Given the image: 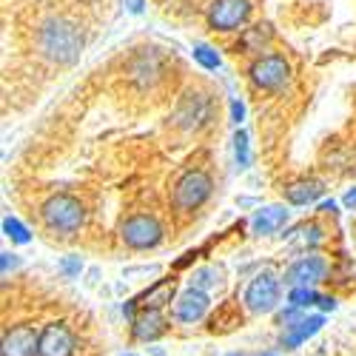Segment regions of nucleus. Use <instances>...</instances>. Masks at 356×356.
I'll use <instances>...</instances> for the list:
<instances>
[{
	"instance_id": "obj_1",
	"label": "nucleus",
	"mask_w": 356,
	"mask_h": 356,
	"mask_svg": "<svg viewBox=\"0 0 356 356\" xmlns=\"http://www.w3.org/2000/svg\"><path fill=\"white\" fill-rule=\"evenodd\" d=\"M83 46L86 40H83L80 26L69 17H49L38 29V49L49 63L72 66L80 57Z\"/></svg>"
},
{
	"instance_id": "obj_2",
	"label": "nucleus",
	"mask_w": 356,
	"mask_h": 356,
	"mask_svg": "<svg viewBox=\"0 0 356 356\" xmlns=\"http://www.w3.org/2000/svg\"><path fill=\"white\" fill-rule=\"evenodd\" d=\"M40 220L51 234L69 236L86 225V205L72 194H54L43 202Z\"/></svg>"
},
{
	"instance_id": "obj_3",
	"label": "nucleus",
	"mask_w": 356,
	"mask_h": 356,
	"mask_svg": "<svg viewBox=\"0 0 356 356\" xmlns=\"http://www.w3.org/2000/svg\"><path fill=\"white\" fill-rule=\"evenodd\" d=\"M280 293H282V280L271 268H265L248 282L243 300L251 314H271L280 305Z\"/></svg>"
},
{
	"instance_id": "obj_4",
	"label": "nucleus",
	"mask_w": 356,
	"mask_h": 356,
	"mask_svg": "<svg viewBox=\"0 0 356 356\" xmlns=\"http://www.w3.org/2000/svg\"><path fill=\"white\" fill-rule=\"evenodd\" d=\"M211 188H214V183L205 171H186L174 186V209L180 214L197 211L200 205L211 197Z\"/></svg>"
},
{
	"instance_id": "obj_5",
	"label": "nucleus",
	"mask_w": 356,
	"mask_h": 356,
	"mask_svg": "<svg viewBox=\"0 0 356 356\" xmlns=\"http://www.w3.org/2000/svg\"><path fill=\"white\" fill-rule=\"evenodd\" d=\"M248 77L262 92H282L291 83V63L282 54H262L251 63Z\"/></svg>"
},
{
	"instance_id": "obj_6",
	"label": "nucleus",
	"mask_w": 356,
	"mask_h": 356,
	"mask_svg": "<svg viewBox=\"0 0 356 356\" xmlns=\"http://www.w3.org/2000/svg\"><path fill=\"white\" fill-rule=\"evenodd\" d=\"M251 0H211L205 20L214 32H240L251 17Z\"/></svg>"
},
{
	"instance_id": "obj_7",
	"label": "nucleus",
	"mask_w": 356,
	"mask_h": 356,
	"mask_svg": "<svg viewBox=\"0 0 356 356\" xmlns=\"http://www.w3.org/2000/svg\"><path fill=\"white\" fill-rule=\"evenodd\" d=\"M123 243L134 251H148V248H157L163 243V225L157 217L152 214H134L123 222L120 228Z\"/></svg>"
},
{
	"instance_id": "obj_8",
	"label": "nucleus",
	"mask_w": 356,
	"mask_h": 356,
	"mask_svg": "<svg viewBox=\"0 0 356 356\" xmlns=\"http://www.w3.org/2000/svg\"><path fill=\"white\" fill-rule=\"evenodd\" d=\"M211 120V100L202 92H188L180 97L174 108V123L183 131H200L205 123Z\"/></svg>"
},
{
	"instance_id": "obj_9",
	"label": "nucleus",
	"mask_w": 356,
	"mask_h": 356,
	"mask_svg": "<svg viewBox=\"0 0 356 356\" xmlns=\"http://www.w3.org/2000/svg\"><path fill=\"white\" fill-rule=\"evenodd\" d=\"M325 277H328V262H325L319 254H308V257H300L291 268L285 271V285L288 288H314L319 285Z\"/></svg>"
},
{
	"instance_id": "obj_10",
	"label": "nucleus",
	"mask_w": 356,
	"mask_h": 356,
	"mask_svg": "<svg viewBox=\"0 0 356 356\" xmlns=\"http://www.w3.org/2000/svg\"><path fill=\"white\" fill-rule=\"evenodd\" d=\"M38 348H40V331L32 322H20L3 331L0 356H38Z\"/></svg>"
},
{
	"instance_id": "obj_11",
	"label": "nucleus",
	"mask_w": 356,
	"mask_h": 356,
	"mask_svg": "<svg viewBox=\"0 0 356 356\" xmlns=\"http://www.w3.org/2000/svg\"><path fill=\"white\" fill-rule=\"evenodd\" d=\"M38 356H74V334L66 322H49L40 331Z\"/></svg>"
},
{
	"instance_id": "obj_12",
	"label": "nucleus",
	"mask_w": 356,
	"mask_h": 356,
	"mask_svg": "<svg viewBox=\"0 0 356 356\" xmlns=\"http://www.w3.org/2000/svg\"><path fill=\"white\" fill-rule=\"evenodd\" d=\"M209 308H211L209 293L188 285V288L174 300V319H177V322H186V325H194V322H200L205 314H209Z\"/></svg>"
},
{
	"instance_id": "obj_13",
	"label": "nucleus",
	"mask_w": 356,
	"mask_h": 356,
	"mask_svg": "<svg viewBox=\"0 0 356 356\" xmlns=\"http://www.w3.org/2000/svg\"><path fill=\"white\" fill-rule=\"evenodd\" d=\"M165 331H168V319L160 308H145L143 314L134 316V325H131V334L137 342H154Z\"/></svg>"
},
{
	"instance_id": "obj_14",
	"label": "nucleus",
	"mask_w": 356,
	"mask_h": 356,
	"mask_svg": "<svg viewBox=\"0 0 356 356\" xmlns=\"http://www.w3.org/2000/svg\"><path fill=\"white\" fill-rule=\"evenodd\" d=\"M325 325V316L322 314H305L302 319H296L293 325H288V328L282 331V337H280V345L285 348V350H293V348H300L305 339H311L314 334H319V328Z\"/></svg>"
},
{
	"instance_id": "obj_15",
	"label": "nucleus",
	"mask_w": 356,
	"mask_h": 356,
	"mask_svg": "<svg viewBox=\"0 0 356 356\" xmlns=\"http://www.w3.org/2000/svg\"><path fill=\"white\" fill-rule=\"evenodd\" d=\"M288 222V211L282 209V205H265V209H259L251 220V231L265 236V234H277L280 228H285Z\"/></svg>"
},
{
	"instance_id": "obj_16",
	"label": "nucleus",
	"mask_w": 356,
	"mask_h": 356,
	"mask_svg": "<svg viewBox=\"0 0 356 356\" xmlns=\"http://www.w3.org/2000/svg\"><path fill=\"white\" fill-rule=\"evenodd\" d=\"M322 183L319 180H293L285 186V200L291 205H311L322 197Z\"/></svg>"
},
{
	"instance_id": "obj_17",
	"label": "nucleus",
	"mask_w": 356,
	"mask_h": 356,
	"mask_svg": "<svg viewBox=\"0 0 356 356\" xmlns=\"http://www.w3.org/2000/svg\"><path fill=\"white\" fill-rule=\"evenodd\" d=\"M274 38V32H271V26L268 23H259V26H251V29H245L243 32V38H240V46L236 49H243V51H262L265 46H268V40Z\"/></svg>"
},
{
	"instance_id": "obj_18",
	"label": "nucleus",
	"mask_w": 356,
	"mask_h": 356,
	"mask_svg": "<svg viewBox=\"0 0 356 356\" xmlns=\"http://www.w3.org/2000/svg\"><path fill=\"white\" fill-rule=\"evenodd\" d=\"M174 288H177V282L174 280H163V282H157L152 291H148L145 296H143V311L145 308H160L163 311V305L165 302H171V296H174Z\"/></svg>"
},
{
	"instance_id": "obj_19",
	"label": "nucleus",
	"mask_w": 356,
	"mask_h": 356,
	"mask_svg": "<svg viewBox=\"0 0 356 356\" xmlns=\"http://www.w3.org/2000/svg\"><path fill=\"white\" fill-rule=\"evenodd\" d=\"M222 285V274L220 268H214V265H205V268H197L194 277H191V288H200V291H214Z\"/></svg>"
},
{
	"instance_id": "obj_20",
	"label": "nucleus",
	"mask_w": 356,
	"mask_h": 356,
	"mask_svg": "<svg viewBox=\"0 0 356 356\" xmlns=\"http://www.w3.org/2000/svg\"><path fill=\"white\" fill-rule=\"evenodd\" d=\"M152 63H157V57L154 54H140L137 57V60L131 63V77L134 80H148V83H152L154 77H157V72H160V66H152Z\"/></svg>"
},
{
	"instance_id": "obj_21",
	"label": "nucleus",
	"mask_w": 356,
	"mask_h": 356,
	"mask_svg": "<svg viewBox=\"0 0 356 356\" xmlns=\"http://www.w3.org/2000/svg\"><path fill=\"white\" fill-rule=\"evenodd\" d=\"M319 300L322 296L314 288H291V293H288V305L300 308V311H308V308L319 305Z\"/></svg>"
},
{
	"instance_id": "obj_22",
	"label": "nucleus",
	"mask_w": 356,
	"mask_h": 356,
	"mask_svg": "<svg viewBox=\"0 0 356 356\" xmlns=\"http://www.w3.org/2000/svg\"><path fill=\"white\" fill-rule=\"evenodd\" d=\"M194 60H197L202 69H209V72H217V69L222 66L220 51L211 49L209 43H197V46H194Z\"/></svg>"
},
{
	"instance_id": "obj_23",
	"label": "nucleus",
	"mask_w": 356,
	"mask_h": 356,
	"mask_svg": "<svg viewBox=\"0 0 356 356\" xmlns=\"http://www.w3.org/2000/svg\"><path fill=\"white\" fill-rule=\"evenodd\" d=\"M234 157L240 168L251 165V145H248V134L243 129H236V134H234Z\"/></svg>"
},
{
	"instance_id": "obj_24",
	"label": "nucleus",
	"mask_w": 356,
	"mask_h": 356,
	"mask_svg": "<svg viewBox=\"0 0 356 356\" xmlns=\"http://www.w3.org/2000/svg\"><path fill=\"white\" fill-rule=\"evenodd\" d=\"M3 231H6L9 240L17 243V245H26L29 240H32V236H29V228H26L17 217H6V220H3Z\"/></svg>"
},
{
	"instance_id": "obj_25",
	"label": "nucleus",
	"mask_w": 356,
	"mask_h": 356,
	"mask_svg": "<svg viewBox=\"0 0 356 356\" xmlns=\"http://www.w3.org/2000/svg\"><path fill=\"white\" fill-rule=\"evenodd\" d=\"M60 271H63V277H69V280H72V277H77V274L83 271V259H80V257H74V254H72V257H66V259L60 262Z\"/></svg>"
},
{
	"instance_id": "obj_26",
	"label": "nucleus",
	"mask_w": 356,
	"mask_h": 356,
	"mask_svg": "<svg viewBox=\"0 0 356 356\" xmlns=\"http://www.w3.org/2000/svg\"><path fill=\"white\" fill-rule=\"evenodd\" d=\"M300 234H302L305 245H316L322 240V228L319 225H305V228H300Z\"/></svg>"
},
{
	"instance_id": "obj_27",
	"label": "nucleus",
	"mask_w": 356,
	"mask_h": 356,
	"mask_svg": "<svg viewBox=\"0 0 356 356\" xmlns=\"http://www.w3.org/2000/svg\"><path fill=\"white\" fill-rule=\"evenodd\" d=\"M243 117H245V106H243L240 100H231V120L240 126V123H243Z\"/></svg>"
},
{
	"instance_id": "obj_28",
	"label": "nucleus",
	"mask_w": 356,
	"mask_h": 356,
	"mask_svg": "<svg viewBox=\"0 0 356 356\" xmlns=\"http://www.w3.org/2000/svg\"><path fill=\"white\" fill-rule=\"evenodd\" d=\"M9 268H17V257L15 254H3V274H9Z\"/></svg>"
},
{
	"instance_id": "obj_29",
	"label": "nucleus",
	"mask_w": 356,
	"mask_h": 356,
	"mask_svg": "<svg viewBox=\"0 0 356 356\" xmlns=\"http://www.w3.org/2000/svg\"><path fill=\"white\" fill-rule=\"evenodd\" d=\"M319 308H322V311H334V308H337V300H334V296H322Z\"/></svg>"
},
{
	"instance_id": "obj_30",
	"label": "nucleus",
	"mask_w": 356,
	"mask_h": 356,
	"mask_svg": "<svg viewBox=\"0 0 356 356\" xmlns=\"http://www.w3.org/2000/svg\"><path fill=\"white\" fill-rule=\"evenodd\" d=\"M126 6H129V12L140 15V12H143V0H126Z\"/></svg>"
},
{
	"instance_id": "obj_31",
	"label": "nucleus",
	"mask_w": 356,
	"mask_h": 356,
	"mask_svg": "<svg viewBox=\"0 0 356 356\" xmlns=\"http://www.w3.org/2000/svg\"><path fill=\"white\" fill-rule=\"evenodd\" d=\"M345 205H348V209H353V205H356V188H350L348 194H345V200H342Z\"/></svg>"
},
{
	"instance_id": "obj_32",
	"label": "nucleus",
	"mask_w": 356,
	"mask_h": 356,
	"mask_svg": "<svg viewBox=\"0 0 356 356\" xmlns=\"http://www.w3.org/2000/svg\"><path fill=\"white\" fill-rule=\"evenodd\" d=\"M334 209H337V205H334V200H331V202H322V205H319V211H334Z\"/></svg>"
},
{
	"instance_id": "obj_33",
	"label": "nucleus",
	"mask_w": 356,
	"mask_h": 356,
	"mask_svg": "<svg viewBox=\"0 0 356 356\" xmlns=\"http://www.w3.org/2000/svg\"><path fill=\"white\" fill-rule=\"evenodd\" d=\"M262 356H277V353H262Z\"/></svg>"
},
{
	"instance_id": "obj_34",
	"label": "nucleus",
	"mask_w": 356,
	"mask_h": 356,
	"mask_svg": "<svg viewBox=\"0 0 356 356\" xmlns=\"http://www.w3.org/2000/svg\"><path fill=\"white\" fill-rule=\"evenodd\" d=\"M231 356H243V353H231Z\"/></svg>"
},
{
	"instance_id": "obj_35",
	"label": "nucleus",
	"mask_w": 356,
	"mask_h": 356,
	"mask_svg": "<svg viewBox=\"0 0 356 356\" xmlns=\"http://www.w3.org/2000/svg\"><path fill=\"white\" fill-rule=\"evenodd\" d=\"M126 356H134V353H126Z\"/></svg>"
}]
</instances>
